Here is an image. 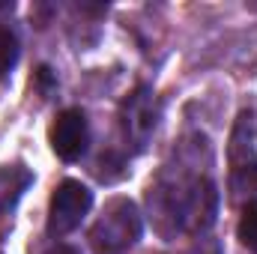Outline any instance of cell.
<instances>
[{"mask_svg":"<svg viewBox=\"0 0 257 254\" xmlns=\"http://www.w3.org/2000/svg\"><path fill=\"white\" fill-rule=\"evenodd\" d=\"M15 60H18V39L9 27H0V78H6Z\"/></svg>","mask_w":257,"mask_h":254,"instance_id":"cell-8","label":"cell"},{"mask_svg":"<svg viewBox=\"0 0 257 254\" xmlns=\"http://www.w3.org/2000/svg\"><path fill=\"white\" fill-rule=\"evenodd\" d=\"M236 236H239V242L248 251L257 254V203H245L242 206V215H239V224H236Z\"/></svg>","mask_w":257,"mask_h":254,"instance_id":"cell-7","label":"cell"},{"mask_svg":"<svg viewBox=\"0 0 257 254\" xmlns=\"http://www.w3.org/2000/svg\"><path fill=\"white\" fill-rule=\"evenodd\" d=\"M48 141H51V150L57 153V159L78 162L90 147V123H87L84 111H78V108L60 111L48 129Z\"/></svg>","mask_w":257,"mask_h":254,"instance_id":"cell-3","label":"cell"},{"mask_svg":"<svg viewBox=\"0 0 257 254\" xmlns=\"http://www.w3.org/2000/svg\"><path fill=\"white\" fill-rule=\"evenodd\" d=\"M141 239V212L128 197L108 200L105 212L90 230V245L96 254H123Z\"/></svg>","mask_w":257,"mask_h":254,"instance_id":"cell-1","label":"cell"},{"mask_svg":"<svg viewBox=\"0 0 257 254\" xmlns=\"http://www.w3.org/2000/svg\"><path fill=\"white\" fill-rule=\"evenodd\" d=\"M45 254H78V248H72V245H54L51 251H45Z\"/></svg>","mask_w":257,"mask_h":254,"instance_id":"cell-9","label":"cell"},{"mask_svg":"<svg viewBox=\"0 0 257 254\" xmlns=\"http://www.w3.org/2000/svg\"><path fill=\"white\" fill-rule=\"evenodd\" d=\"M159 123V102L153 99V93L147 87L135 90L123 105V129H126V138L135 141V147H144L147 138L156 132Z\"/></svg>","mask_w":257,"mask_h":254,"instance_id":"cell-4","label":"cell"},{"mask_svg":"<svg viewBox=\"0 0 257 254\" xmlns=\"http://www.w3.org/2000/svg\"><path fill=\"white\" fill-rule=\"evenodd\" d=\"M230 197L236 203H257V162L233 168V174H230Z\"/></svg>","mask_w":257,"mask_h":254,"instance_id":"cell-6","label":"cell"},{"mask_svg":"<svg viewBox=\"0 0 257 254\" xmlns=\"http://www.w3.org/2000/svg\"><path fill=\"white\" fill-rule=\"evenodd\" d=\"M90 206H93V191L78 180H63L54 189L51 203H48V224H45L48 236L60 239L66 233H72L75 227H81Z\"/></svg>","mask_w":257,"mask_h":254,"instance_id":"cell-2","label":"cell"},{"mask_svg":"<svg viewBox=\"0 0 257 254\" xmlns=\"http://www.w3.org/2000/svg\"><path fill=\"white\" fill-rule=\"evenodd\" d=\"M30 186H33V171L27 165H21V162L3 165L0 168V215L15 209V203Z\"/></svg>","mask_w":257,"mask_h":254,"instance_id":"cell-5","label":"cell"}]
</instances>
